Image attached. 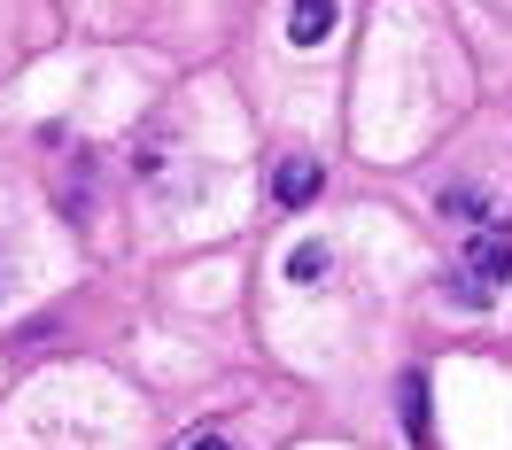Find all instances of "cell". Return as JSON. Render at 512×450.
Here are the masks:
<instances>
[{"label":"cell","mask_w":512,"mask_h":450,"mask_svg":"<svg viewBox=\"0 0 512 450\" xmlns=\"http://www.w3.org/2000/svg\"><path fill=\"white\" fill-rule=\"evenodd\" d=\"M466 272L458 280H474L481 295H497V288H512V225H481L474 241H466Z\"/></svg>","instance_id":"6da1fadb"},{"label":"cell","mask_w":512,"mask_h":450,"mask_svg":"<svg viewBox=\"0 0 512 450\" xmlns=\"http://www.w3.org/2000/svg\"><path fill=\"white\" fill-rule=\"evenodd\" d=\"M319 187H326L319 156H288L280 171H272V202H280V210H303V202H319Z\"/></svg>","instance_id":"7a4b0ae2"},{"label":"cell","mask_w":512,"mask_h":450,"mask_svg":"<svg viewBox=\"0 0 512 450\" xmlns=\"http://www.w3.org/2000/svg\"><path fill=\"white\" fill-rule=\"evenodd\" d=\"M334 8H342V0H295V8H288V39H295V47H319V39L342 24Z\"/></svg>","instance_id":"3957f363"},{"label":"cell","mask_w":512,"mask_h":450,"mask_svg":"<svg viewBox=\"0 0 512 450\" xmlns=\"http://www.w3.org/2000/svg\"><path fill=\"white\" fill-rule=\"evenodd\" d=\"M326 272H334V249H326V241H303V249L288 257V280H295V288H311V280H326Z\"/></svg>","instance_id":"277c9868"},{"label":"cell","mask_w":512,"mask_h":450,"mask_svg":"<svg viewBox=\"0 0 512 450\" xmlns=\"http://www.w3.org/2000/svg\"><path fill=\"white\" fill-rule=\"evenodd\" d=\"M443 218H466V225H497V218H489V194H481V187H450V194H443Z\"/></svg>","instance_id":"5b68a950"},{"label":"cell","mask_w":512,"mask_h":450,"mask_svg":"<svg viewBox=\"0 0 512 450\" xmlns=\"http://www.w3.org/2000/svg\"><path fill=\"white\" fill-rule=\"evenodd\" d=\"M404 427L427 435V373H404Z\"/></svg>","instance_id":"8992f818"},{"label":"cell","mask_w":512,"mask_h":450,"mask_svg":"<svg viewBox=\"0 0 512 450\" xmlns=\"http://www.w3.org/2000/svg\"><path fill=\"white\" fill-rule=\"evenodd\" d=\"M187 450H233V443H225V435H194Z\"/></svg>","instance_id":"52a82bcc"},{"label":"cell","mask_w":512,"mask_h":450,"mask_svg":"<svg viewBox=\"0 0 512 450\" xmlns=\"http://www.w3.org/2000/svg\"><path fill=\"white\" fill-rule=\"evenodd\" d=\"M0 295H8V272H0Z\"/></svg>","instance_id":"ba28073f"}]
</instances>
